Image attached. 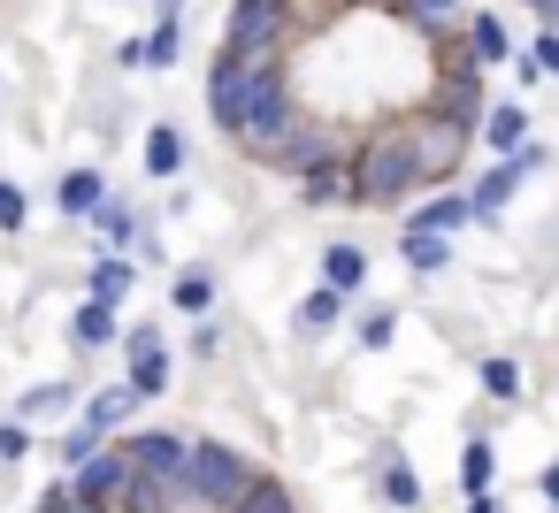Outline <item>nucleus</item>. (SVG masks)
<instances>
[{
	"mask_svg": "<svg viewBox=\"0 0 559 513\" xmlns=\"http://www.w3.org/2000/svg\"><path fill=\"white\" fill-rule=\"evenodd\" d=\"M207 116H215V131H223L246 162H261V169H269V162L284 154V139L307 123L284 70H246V62H230V55H215V70H207Z\"/></svg>",
	"mask_w": 559,
	"mask_h": 513,
	"instance_id": "obj_1",
	"label": "nucleus"
},
{
	"mask_svg": "<svg viewBox=\"0 0 559 513\" xmlns=\"http://www.w3.org/2000/svg\"><path fill=\"white\" fill-rule=\"evenodd\" d=\"M414 192H429V184H421V162H414L406 131H399V123L368 131V139L353 146V207H399V200H414Z\"/></svg>",
	"mask_w": 559,
	"mask_h": 513,
	"instance_id": "obj_2",
	"label": "nucleus"
},
{
	"mask_svg": "<svg viewBox=\"0 0 559 513\" xmlns=\"http://www.w3.org/2000/svg\"><path fill=\"white\" fill-rule=\"evenodd\" d=\"M269 467L253 460V452H238V444H223V437H192V460H185V490L207 505V513H238V498L261 482Z\"/></svg>",
	"mask_w": 559,
	"mask_h": 513,
	"instance_id": "obj_3",
	"label": "nucleus"
},
{
	"mask_svg": "<svg viewBox=\"0 0 559 513\" xmlns=\"http://www.w3.org/2000/svg\"><path fill=\"white\" fill-rule=\"evenodd\" d=\"M399 131H406V146H414V162H421V184H444L460 162H467V123H452V116H437V108H414V116H399Z\"/></svg>",
	"mask_w": 559,
	"mask_h": 513,
	"instance_id": "obj_4",
	"label": "nucleus"
},
{
	"mask_svg": "<svg viewBox=\"0 0 559 513\" xmlns=\"http://www.w3.org/2000/svg\"><path fill=\"white\" fill-rule=\"evenodd\" d=\"M131 475H139V467H131V444H123V437H108V444L70 475V490H78V505L116 513V505H123V490H131Z\"/></svg>",
	"mask_w": 559,
	"mask_h": 513,
	"instance_id": "obj_5",
	"label": "nucleus"
},
{
	"mask_svg": "<svg viewBox=\"0 0 559 513\" xmlns=\"http://www.w3.org/2000/svg\"><path fill=\"white\" fill-rule=\"evenodd\" d=\"M123 353H131V368H123V383L139 391V398H162L169 391V345H162V330L154 322H131V337H123Z\"/></svg>",
	"mask_w": 559,
	"mask_h": 513,
	"instance_id": "obj_6",
	"label": "nucleus"
},
{
	"mask_svg": "<svg viewBox=\"0 0 559 513\" xmlns=\"http://www.w3.org/2000/svg\"><path fill=\"white\" fill-rule=\"evenodd\" d=\"M123 444H131V467H139V475H162V482H177L185 460H192V437H177V429H139V437H123Z\"/></svg>",
	"mask_w": 559,
	"mask_h": 513,
	"instance_id": "obj_7",
	"label": "nucleus"
},
{
	"mask_svg": "<svg viewBox=\"0 0 559 513\" xmlns=\"http://www.w3.org/2000/svg\"><path fill=\"white\" fill-rule=\"evenodd\" d=\"M299 200H307V207H353V154L307 169V177H299Z\"/></svg>",
	"mask_w": 559,
	"mask_h": 513,
	"instance_id": "obj_8",
	"label": "nucleus"
},
{
	"mask_svg": "<svg viewBox=\"0 0 559 513\" xmlns=\"http://www.w3.org/2000/svg\"><path fill=\"white\" fill-rule=\"evenodd\" d=\"M55 200H62V215H70V223H93V215H100V200H108V177H100V169H70Z\"/></svg>",
	"mask_w": 559,
	"mask_h": 513,
	"instance_id": "obj_9",
	"label": "nucleus"
},
{
	"mask_svg": "<svg viewBox=\"0 0 559 513\" xmlns=\"http://www.w3.org/2000/svg\"><path fill=\"white\" fill-rule=\"evenodd\" d=\"M70 337H78V353H100V345H116L123 330H116V307L108 299H78V314H70Z\"/></svg>",
	"mask_w": 559,
	"mask_h": 513,
	"instance_id": "obj_10",
	"label": "nucleus"
},
{
	"mask_svg": "<svg viewBox=\"0 0 559 513\" xmlns=\"http://www.w3.org/2000/svg\"><path fill=\"white\" fill-rule=\"evenodd\" d=\"M131 406H146V398H139V391H131V383H108V391H93V398H85V406H78V414H85V421H93V429H100V437H116V429H123V421H131Z\"/></svg>",
	"mask_w": 559,
	"mask_h": 513,
	"instance_id": "obj_11",
	"label": "nucleus"
},
{
	"mask_svg": "<svg viewBox=\"0 0 559 513\" xmlns=\"http://www.w3.org/2000/svg\"><path fill=\"white\" fill-rule=\"evenodd\" d=\"M399 24H414L429 47H437V39H460V0H406Z\"/></svg>",
	"mask_w": 559,
	"mask_h": 513,
	"instance_id": "obj_12",
	"label": "nucleus"
},
{
	"mask_svg": "<svg viewBox=\"0 0 559 513\" xmlns=\"http://www.w3.org/2000/svg\"><path fill=\"white\" fill-rule=\"evenodd\" d=\"M460 39H467V55H475L483 70H498V62H513V32H506L498 16H467V32H460Z\"/></svg>",
	"mask_w": 559,
	"mask_h": 513,
	"instance_id": "obj_13",
	"label": "nucleus"
},
{
	"mask_svg": "<svg viewBox=\"0 0 559 513\" xmlns=\"http://www.w3.org/2000/svg\"><path fill=\"white\" fill-rule=\"evenodd\" d=\"M490 154H513V146H528V116L513 108V100H498V108H483V131H475Z\"/></svg>",
	"mask_w": 559,
	"mask_h": 513,
	"instance_id": "obj_14",
	"label": "nucleus"
},
{
	"mask_svg": "<svg viewBox=\"0 0 559 513\" xmlns=\"http://www.w3.org/2000/svg\"><path fill=\"white\" fill-rule=\"evenodd\" d=\"M93 223H100V238H108L116 253H139V238H146V223H139V207H131V200H116V192L100 200V215H93Z\"/></svg>",
	"mask_w": 559,
	"mask_h": 513,
	"instance_id": "obj_15",
	"label": "nucleus"
},
{
	"mask_svg": "<svg viewBox=\"0 0 559 513\" xmlns=\"http://www.w3.org/2000/svg\"><path fill=\"white\" fill-rule=\"evenodd\" d=\"M322 284L353 299V291L368 284V253H360V246H345V238H337V246H322Z\"/></svg>",
	"mask_w": 559,
	"mask_h": 513,
	"instance_id": "obj_16",
	"label": "nucleus"
},
{
	"mask_svg": "<svg viewBox=\"0 0 559 513\" xmlns=\"http://www.w3.org/2000/svg\"><path fill=\"white\" fill-rule=\"evenodd\" d=\"M131 284H139V261H131V253H100V261H93V291H85V299L123 307V299H131Z\"/></svg>",
	"mask_w": 559,
	"mask_h": 513,
	"instance_id": "obj_17",
	"label": "nucleus"
},
{
	"mask_svg": "<svg viewBox=\"0 0 559 513\" xmlns=\"http://www.w3.org/2000/svg\"><path fill=\"white\" fill-rule=\"evenodd\" d=\"M460 223H475L460 192H437V200H421V215H406V230H437V238H452Z\"/></svg>",
	"mask_w": 559,
	"mask_h": 513,
	"instance_id": "obj_18",
	"label": "nucleus"
},
{
	"mask_svg": "<svg viewBox=\"0 0 559 513\" xmlns=\"http://www.w3.org/2000/svg\"><path fill=\"white\" fill-rule=\"evenodd\" d=\"M70 406H78V391H70V383H39V391H24V398H16V421H24V429H32V421H62Z\"/></svg>",
	"mask_w": 559,
	"mask_h": 513,
	"instance_id": "obj_19",
	"label": "nucleus"
},
{
	"mask_svg": "<svg viewBox=\"0 0 559 513\" xmlns=\"http://www.w3.org/2000/svg\"><path fill=\"white\" fill-rule=\"evenodd\" d=\"M399 253H406V269H414V276H437V269L452 261V238H437V230H406V238H399Z\"/></svg>",
	"mask_w": 559,
	"mask_h": 513,
	"instance_id": "obj_20",
	"label": "nucleus"
},
{
	"mask_svg": "<svg viewBox=\"0 0 559 513\" xmlns=\"http://www.w3.org/2000/svg\"><path fill=\"white\" fill-rule=\"evenodd\" d=\"M146 169H154V177H177V169H185V131H177V123H154V131H146Z\"/></svg>",
	"mask_w": 559,
	"mask_h": 513,
	"instance_id": "obj_21",
	"label": "nucleus"
},
{
	"mask_svg": "<svg viewBox=\"0 0 559 513\" xmlns=\"http://www.w3.org/2000/svg\"><path fill=\"white\" fill-rule=\"evenodd\" d=\"M169 307H177V314H207V307H215V276H207V269H177Z\"/></svg>",
	"mask_w": 559,
	"mask_h": 513,
	"instance_id": "obj_22",
	"label": "nucleus"
},
{
	"mask_svg": "<svg viewBox=\"0 0 559 513\" xmlns=\"http://www.w3.org/2000/svg\"><path fill=\"white\" fill-rule=\"evenodd\" d=\"M490 475H498L490 437H467V452H460V482H467V498H490Z\"/></svg>",
	"mask_w": 559,
	"mask_h": 513,
	"instance_id": "obj_23",
	"label": "nucleus"
},
{
	"mask_svg": "<svg viewBox=\"0 0 559 513\" xmlns=\"http://www.w3.org/2000/svg\"><path fill=\"white\" fill-rule=\"evenodd\" d=\"M337 314H345V291H330V284H314V291L299 299V330H307V337H314V330H330Z\"/></svg>",
	"mask_w": 559,
	"mask_h": 513,
	"instance_id": "obj_24",
	"label": "nucleus"
},
{
	"mask_svg": "<svg viewBox=\"0 0 559 513\" xmlns=\"http://www.w3.org/2000/svg\"><path fill=\"white\" fill-rule=\"evenodd\" d=\"M100 444H108V437H100V429H93V421L78 414V429H62V475H78V467H85V460H93Z\"/></svg>",
	"mask_w": 559,
	"mask_h": 513,
	"instance_id": "obj_25",
	"label": "nucleus"
},
{
	"mask_svg": "<svg viewBox=\"0 0 559 513\" xmlns=\"http://www.w3.org/2000/svg\"><path fill=\"white\" fill-rule=\"evenodd\" d=\"M238 513H299V498H292V490H284L276 475H261V482H253V490L238 498Z\"/></svg>",
	"mask_w": 559,
	"mask_h": 513,
	"instance_id": "obj_26",
	"label": "nucleus"
},
{
	"mask_svg": "<svg viewBox=\"0 0 559 513\" xmlns=\"http://www.w3.org/2000/svg\"><path fill=\"white\" fill-rule=\"evenodd\" d=\"M383 498H391L399 513H414V505H421V482H414V467H406V460H383Z\"/></svg>",
	"mask_w": 559,
	"mask_h": 513,
	"instance_id": "obj_27",
	"label": "nucleus"
},
{
	"mask_svg": "<svg viewBox=\"0 0 559 513\" xmlns=\"http://www.w3.org/2000/svg\"><path fill=\"white\" fill-rule=\"evenodd\" d=\"M483 391H490V398H498V406H513V398H521V368H513V360H498V353H490V360H483Z\"/></svg>",
	"mask_w": 559,
	"mask_h": 513,
	"instance_id": "obj_28",
	"label": "nucleus"
},
{
	"mask_svg": "<svg viewBox=\"0 0 559 513\" xmlns=\"http://www.w3.org/2000/svg\"><path fill=\"white\" fill-rule=\"evenodd\" d=\"M24 215H32V200H24V184H9V177H0V230H24Z\"/></svg>",
	"mask_w": 559,
	"mask_h": 513,
	"instance_id": "obj_29",
	"label": "nucleus"
},
{
	"mask_svg": "<svg viewBox=\"0 0 559 513\" xmlns=\"http://www.w3.org/2000/svg\"><path fill=\"white\" fill-rule=\"evenodd\" d=\"M391 330H399V307H368L360 314V345H391Z\"/></svg>",
	"mask_w": 559,
	"mask_h": 513,
	"instance_id": "obj_30",
	"label": "nucleus"
},
{
	"mask_svg": "<svg viewBox=\"0 0 559 513\" xmlns=\"http://www.w3.org/2000/svg\"><path fill=\"white\" fill-rule=\"evenodd\" d=\"M345 9H360V0H299V24L314 32V24H337Z\"/></svg>",
	"mask_w": 559,
	"mask_h": 513,
	"instance_id": "obj_31",
	"label": "nucleus"
},
{
	"mask_svg": "<svg viewBox=\"0 0 559 513\" xmlns=\"http://www.w3.org/2000/svg\"><path fill=\"white\" fill-rule=\"evenodd\" d=\"M24 452H32V429L24 421H0V467H16Z\"/></svg>",
	"mask_w": 559,
	"mask_h": 513,
	"instance_id": "obj_32",
	"label": "nucleus"
},
{
	"mask_svg": "<svg viewBox=\"0 0 559 513\" xmlns=\"http://www.w3.org/2000/svg\"><path fill=\"white\" fill-rule=\"evenodd\" d=\"M528 62H536V77H559V32H536Z\"/></svg>",
	"mask_w": 559,
	"mask_h": 513,
	"instance_id": "obj_33",
	"label": "nucleus"
},
{
	"mask_svg": "<svg viewBox=\"0 0 559 513\" xmlns=\"http://www.w3.org/2000/svg\"><path fill=\"white\" fill-rule=\"evenodd\" d=\"M536 490H544V498H551V505H559V460H551V467H544V475H536Z\"/></svg>",
	"mask_w": 559,
	"mask_h": 513,
	"instance_id": "obj_34",
	"label": "nucleus"
},
{
	"mask_svg": "<svg viewBox=\"0 0 559 513\" xmlns=\"http://www.w3.org/2000/svg\"><path fill=\"white\" fill-rule=\"evenodd\" d=\"M467 513H506V505L498 498H467Z\"/></svg>",
	"mask_w": 559,
	"mask_h": 513,
	"instance_id": "obj_35",
	"label": "nucleus"
},
{
	"mask_svg": "<svg viewBox=\"0 0 559 513\" xmlns=\"http://www.w3.org/2000/svg\"><path fill=\"white\" fill-rule=\"evenodd\" d=\"M62 513H100V505H62Z\"/></svg>",
	"mask_w": 559,
	"mask_h": 513,
	"instance_id": "obj_36",
	"label": "nucleus"
},
{
	"mask_svg": "<svg viewBox=\"0 0 559 513\" xmlns=\"http://www.w3.org/2000/svg\"><path fill=\"white\" fill-rule=\"evenodd\" d=\"M528 9H544V0H528Z\"/></svg>",
	"mask_w": 559,
	"mask_h": 513,
	"instance_id": "obj_37",
	"label": "nucleus"
}]
</instances>
